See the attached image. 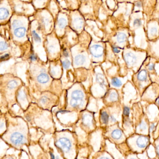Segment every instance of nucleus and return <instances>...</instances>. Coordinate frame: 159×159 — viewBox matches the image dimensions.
<instances>
[{
  "instance_id": "obj_1",
  "label": "nucleus",
  "mask_w": 159,
  "mask_h": 159,
  "mask_svg": "<svg viewBox=\"0 0 159 159\" xmlns=\"http://www.w3.org/2000/svg\"><path fill=\"white\" fill-rule=\"evenodd\" d=\"M159 34V24L154 20L148 24V36L150 40L158 38Z\"/></svg>"
},
{
  "instance_id": "obj_2",
  "label": "nucleus",
  "mask_w": 159,
  "mask_h": 159,
  "mask_svg": "<svg viewBox=\"0 0 159 159\" xmlns=\"http://www.w3.org/2000/svg\"><path fill=\"white\" fill-rule=\"evenodd\" d=\"M141 54V52L137 54V52H134L132 51H128L125 53L124 58L127 64L129 66H134L137 64L140 57H138Z\"/></svg>"
},
{
  "instance_id": "obj_3",
  "label": "nucleus",
  "mask_w": 159,
  "mask_h": 159,
  "mask_svg": "<svg viewBox=\"0 0 159 159\" xmlns=\"http://www.w3.org/2000/svg\"><path fill=\"white\" fill-rule=\"evenodd\" d=\"M10 141L15 146H20L26 143V138L22 133L16 131L11 134Z\"/></svg>"
},
{
  "instance_id": "obj_4",
  "label": "nucleus",
  "mask_w": 159,
  "mask_h": 159,
  "mask_svg": "<svg viewBox=\"0 0 159 159\" xmlns=\"http://www.w3.org/2000/svg\"><path fill=\"white\" fill-rule=\"evenodd\" d=\"M57 145L65 153H68L71 147L70 141L66 138H60L57 142Z\"/></svg>"
},
{
  "instance_id": "obj_5",
  "label": "nucleus",
  "mask_w": 159,
  "mask_h": 159,
  "mask_svg": "<svg viewBox=\"0 0 159 159\" xmlns=\"http://www.w3.org/2000/svg\"><path fill=\"white\" fill-rule=\"evenodd\" d=\"M90 51L93 57L99 58L103 55L104 49L101 45L96 44L91 47Z\"/></svg>"
},
{
  "instance_id": "obj_6",
  "label": "nucleus",
  "mask_w": 159,
  "mask_h": 159,
  "mask_svg": "<svg viewBox=\"0 0 159 159\" xmlns=\"http://www.w3.org/2000/svg\"><path fill=\"white\" fill-rule=\"evenodd\" d=\"M149 139L145 136H139L135 140V145L136 147L139 149H143L148 145Z\"/></svg>"
},
{
  "instance_id": "obj_7",
  "label": "nucleus",
  "mask_w": 159,
  "mask_h": 159,
  "mask_svg": "<svg viewBox=\"0 0 159 159\" xmlns=\"http://www.w3.org/2000/svg\"><path fill=\"white\" fill-rule=\"evenodd\" d=\"M116 39L117 42L120 44H125L127 40V35L124 32H120L117 35Z\"/></svg>"
},
{
  "instance_id": "obj_8",
  "label": "nucleus",
  "mask_w": 159,
  "mask_h": 159,
  "mask_svg": "<svg viewBox=\"0 0 159 159\" xmlns=\"http://www.w3.org/2000/svg\"><path fill=\"white\" fill-rule=\"evenodd\" d=\"M26 32V28L24 27H19L14 30V35L17 38H21L25 36Z\"/></svg>"
},
{
  "instance_id": "obj_9",
  "label": "nucleus",
  "mask_w": 159,
  "mask_h": 159,
  "mask_svg": "<svg viewBox=\"0 0 159 159\" xmlns=\"http://www.w3.org/2000/svg\"><path fill=\"white\" fill-rule=\"evenodd\" d=\"M37 81L41 84H46L49 81V76L47 74L42 73L38 76L37 77Z\"/></svg>"
},
{
  "instance_id": "obj_10",
  "label": "nucleus",
  "mask_w": 159,
  "mask_h": 159,
  "mask_svg": "<svg viewBox=\"0 0 159 159\" xmlns=\"http://www.w3.org/2000/svg\"><path fill=\"white\" fill-rule=\"evenodd\" d=\"M86 61V57L83 55H78L75 58V64L77 66L82 65Z\"/></svg>"
},
{
  "instance_id": "obj_11",
  "label": "nucleus",
  "mask_w": 159,
  "mask_h": 159,
  "mask_svg": "<svg viewBox=\"0 0 159 159\" xmlns=\"http://www.w3.org/2000/svg\"><path fill=\"white\" fill-rule=\"evenodd\" d=\"M137 78L141 82L146 81L148 78L147 71L144 69L141 70L137 75Z\"/></svg>"
},
{
  "instance_id": "obj_12",
  "label": "nucleus",
  "mask_w": 159,
  "mask_h": 159,
  "mask_svg": "<svg viewBox=\"0 0 159 159\" xmlns=\"http://www.w3.org/2000/svg\"><path fill=\"white\" fill-rule=\"evenodd\" d=\"M9 15V12L8 9L6 7L0 8V20L6 19Z\"/></svg>"
},
{
  "instance_id": "obj_13",
  "label": "nucleus",
  "mask_w": 159,
  "mask_h": 159,
  "mask_svg": "<svg viewBox=\"0 0 159 159\" xmlns=\"http://www.w3.org/2000/svg\"><path fill=\"white\" fill-rule=\"evenodd\" d=\"M71 97L72 99L82 100L84 98V94L81 91L77 90L73 91L71 94Z\"/></svg>"
},
{
  "instance_id": "obj_14",
  "label": "nucleus",
  "mask_w": 159,
  "mask_h": 159,
  "mask_svg": "<svg viewBox=\"0 0 159 159\" xmlns=\"http://www.w3.org/2000/svg\"><path fill=\"white\" fill-rule=\"evenodd\" d=\"M142 25V19L141 16H136L134 18L132 21V26L134 28L137 29L141 27Z\"/></svg>"
},
{
  "instance_id": "obj_15",
  "label": "nucleus",
  "mask_w": 159,
  "mask_h": 159,
  "mask_svg": "<svg viewBox=\"0 0 159 159\" xmlns=\"http://www.w3.org/2000/svg\"><path fill=\"white\" fill-rule=\"evenodd\" d=\"M70 104L71 106L73 107L81 106L83 104V101L82 100H76V99H72L70 102Z\"/></svg>"
},
{
  "instance_id": "obj_16",
  "label": "nucleus",
  "mask_w": 159,
  "mask_h": 159,
  "mask_svg": "<svg viewBox=\"0 0 159 159\" xmlns=\"http://www.w3.org/2000/svg\"><path fill=\"white\" fill-rule=\"evenodd\" d=\"M122 133L120 130L116 129L113 131L111 133V136L116 140H119L121 138Z\"/></svg>"
},
{
  "instance_id": "obj_17",
  "label": "nucleus",
  "mask_w": 159,
  "mask_h": 159,
  "mask_svg": "<svg viewBox=\"0 0 159 159\" xmlns=\"http://www.w3.org/2000/svg\"><path fill=\"white\" fill-rule=\"evenodd\" d=\"M74 24L75 27L76 29H80L83 26V20L82 19L80 18V17L76 18L74 21Z\"/></svg>"
},
{
  "instance_id": "obj_18",
  "label": "nucleus",
  "mask_w": 159,
  "mask_h": 159,
  "mask_svg": "<svg viewBox=\"0 0 159 159\" xmlns=\"http://www.w3.org/2000/svg\"><path fill=\"white\" fill-rule=\"evenodd\" d=\"M67 25V20L64 17H61L59 19L58 26L60 29H63Z\"/></svg>"
},
{
  "instance_id": "obj_19",
  "label": "nucleus",
  "mask_w": 159,
  "mask_h": 159,
  "mask_svg": "<svg viewBox=\"0 0 159 159\" xmlns=\"http://www.w3.org/2000/svg\"><path fill=\"white\" fill-rule=\"evenodd\" d=\"M96 80L102 87H103L105 84V80L102 74L99 73L97 75V76H96Z\"/></svg>"
},
{
  "instance_id": "obj_20",
  "label": "nucleus",
  "mask_w": 159,
  "mask_h": 159,
  "mask_svg": "<svg viewBox=\"0 0 159 159\" xmlns=\"http://www.w3.org/2000/svg\"><path fill=\"white\" fill-rule=\"evenodd\" d=\"M92 119L91 116L90 115H85L83 117V122L85 125H90L92 122Z\"/></svg>"
},
{
  "instance_id": "obj_21",
  "label": "nucleus",
  "mask_w": 159,
  "mask_h": 159,
  "mask_svg": "<svg viewBox=\"0 0 159 159\" xmlns=\"http://www.w3.org/2000/svg\"><path fill=\"white\" fill-rule=\"evenodd\" d=\"M111 83L113 86L116 87H120L122 86V82L116 77H114L112 79Z\"/></svg>"
},
{
  "instance_id": "obj_22",
  "label": "nucleus",
  "mask_w": 159,
  "mask_h": 159,
  "mask_svg": "<svg viewBox=\"0 0 159 159\" xmlns=\"http://www.w3.org/2000/svg\"><path fill=\"white\" fill-rule=\"evenodd\" d=\"M101 118H102V121L103 123L105 124H107L108 123V119H109V117L107 113L105 112H103L101 114Z\"/></svg>"
},
{
  "instance_id": "obj_23",
  "label": "nucleus",
  "mask_w": 159,
  "mask_h": 159,
  "mask_svg": "<svg viewBox=\"0 0 159 159\" xmlns=\"http://www.w3.org/2000/svg\"><path fill=\"white\" fill-rule=\"evenodd\" d=\"M154 14H153L154 16V19L155 20L157 21L159 24V3L157 5H156V9L155 11H154Z\"/></svg>"
},
{
  "instance_id": "obj_24",
  "label": "nucleus",
  "mask_w": 159,
  "mask_h": 159,
  "mask_svg": "<svg viewBox=\"0 0 159 159\" xmlns=\"http://www.w3.org/2000/svg\"><path fill=\"white\" fill-rule=\"evenodd\" d=\"M18 83L17 81L14 80H11L8 82V84H7V87L10 89H13L15 88L18 86Z\"/></svg>"
},
{
  "instance_id": "obj_25",
  "label": "nucleus",
  "mask_w": 159,
  "mask_h": 159,
  "mask_svg": "<svg viewBox=\"0 0 159 159\" xmlns=\"http://www.w3.org/2000/svg\"><path fill=\"white\" fill-rule=\"evenodd\" d=\"M32 35L33 37L34 41L36 43H41L42 42V39L41 37L39 36V35L34 30L32 31Z\"/></svg>"
},
{
  "instance_id": "obj_26",
  "label": "nucleus",
  "mask_w": 159,
  "mask_h": 159,
  "mask_svg": "<svg viewBox=\"0 0 159 159\" xmlns=\"http://www.w3.org/2000/svg\"><path fill=\"white\" fill-rule=\"evenodd\" d=\"M118 99V94L116 92H112L110 94L109 99L111 101H117Z\"/></svg>"
},
{
  "instance_id": "obj_27",
  "label": "nucleus",
  "mask_w": 159,
  "mask_h": 159,
  "mask_svg": "<svg viewBox=\"0 0 159 159\" xmlns=\"http://www.w3.org/2000/svg\"><path fill=\"white\" fill-rule=\"evenodd\" d=\"M147 129V125L145 121H142L139 125V130L141 131H145Z\"/></svg>"
},
{
  "instance_id": "obj_28",
  "label": "nucleus",
  "mask_w": 159,
  "mask_h": 159,
  "mask_svg": "<svg viewBox=\"0 0 159 159\" xmlns=\"http://www.w3.org/2000/svg\"><path fill=\"white\" fill-rule=\"evenodd\" d=\"M8 48V46L5 42L1 41L0 42V51H4Z\"/></svg>"
},
{
  "instance_id": "obj_29",
  "label": "nucleus",
  "mask_w": 159,
  "mask_h": 159,
  "mask_svg": "<svg viewBox=\"0 0 159 159\" xmlns=\"http://www.w3.org/2000/svg\"><path fill=\"white\" fill-rule=\"evenodd\" d=\"M71 62L70 60L67 59L62 62V65L65 69H68L70 66Z\"/></svg>"
},
{
  "instance_id": "obj_30",
  "label": "nucleus",
  "mask_w": 159,
  "mask_h": 159,
  "mask_svg": "<svg viewBox=\"0 0 159 159\" xmlns=\"http://www.w3.org/2000/svg\"><path fill=\"white\" fill-rule=\"evenodd\" d=\"M130 113V109L128 107H124V111H123V114H124V115L126 116H128L129 115Z\"/></svg>"
},
{
  "instance_id": "obj_31",
  "label": "nucleus",
  "mask_w": 159,
  "mask_h": 159,
  "mask_svg": "<svg viewBox=\"0 0 159 159\" xmlns=\"http://www.w3.org/2000/svg\"><path fill=\"white\" fill-rule=\"evenodd\" d=\"M12 25L14 28H16L17 26H20V21L18 20H14L12 23Z\"/></svg>"
},
{
  "instance_id": "obj_32",
  "label": "nucleus",
  "mask_w": 159,
  "mask_h": 159,
  "mask_svg": "<svg viewBox=\"0 0 159 159\" xmlns=\"http://www.w3.org/2000/svg\"><path fill=\"white\" fill-rule=\"evenodd\" d=\"M8 58H9V55H8V54H5V55L2 56V57L0 58V60H5L7 59Z\"/></svg>"
},
{
  "instance_id": "obj_33",
  "label": "nucleus",
  "mask_w": 159,
  "mask_h": 159,
  "mask_svg": "<svg viewBox=\"0 0 159 159\" xmlns=\"http://www.w3.org/2000/svg\"><path fill=\"white\" fill-rule=\"evenodd\" d=\"M48 100V99L47 97H45V96L42 97L41 100V103L43 104L46 103L47 102Z\"/></svg>"
},
{
  "instance_id": "obj_34",
  "label": "nucleus",
  "mask_w": 159,
  "mask_h": 159,
  "mask_svg": "<svg viewBox=\"0 0 159 159\" xmlns=\"http://www.w3.org/2000/svg\"><path fill=\"white\" fill-rule=\"evenodd\" d=\"M155 68V64L154 63H150L148 66V69L149 71H153Z\"/></svg>"
},
{
  "instance_id": "obj_35",
  "label": "nucleus",
  "mask_w": 159,
  "mask_h": 159,
  "mask_svg": "<svg viewBox=\"0 0 159 159\" xmlns=\"http://www.w3.org/2000/svg\"><path fill=\"white\" fill-rule=\"evenodd\" d=\"M30 59L31 60L33 61H34L37 59V57H36V56L34 55V54H32V55H31L30 57Z\"/></svg>"
},
{
  "instance_id": "obj_36",
  "label": "nucleus",
  "mask_w": 159,
  "mask_h": 159,
  "mask_svg": "<svg viewBox=\"0 0 159 159\" xmlns=\"http://www.w3.org/2000/svg\"><path fill=\"white\" fill-rule=\"evenodd\" d=\"M113 50L115 53H118L120 52V50L118 48L116 47H113Z\"/></svg>"
},
{
  "instance_id": "obj_37",
  "label": "nucleus",
  "mask_w": 159,
  "mask_h": 159,
  "mask_svg": "<svg viewBox=\"0 0 159 159\" xmlns=\"http://www.w3.org/2000/svg\"><path fill=\"white\" fill-rule=\"evenodd\" d=\"M63 55H64V57H66V58H67V57H69V52H68V51H67V50H66V49H64V50H63Z\"/></svg>"
},
{
  "instance_id": "obj_38",
  "label": "nucleus",
  "mask_w": 159,
  "mask_h": 159,
  "mask_svg": "<svg viewBox=\"0 0 159 159\" xmlns=\"http://www.w3.org/2000/svg\"><path fill=\"white\" fill-rule=\"evenodd\" d=\"M155 124H152V125H151V126H150V131L151 132H152V131H153V130H154V129H155Z\"/></svg>"
},
{
  "instance_id": "obj_39",
  "label": "nucleus",
  "mask_w": 159,
  "mask_h": 159,
  "mask_svg": "<svg viewBox=\"0 0 159 159\" xmlns=\"http://www.w3.org/2000/svg\"><path fill=\"white\" fill-rule=\"evenodd\" d=\"M110 119L112 122H115V121H116V119L115 118L114 116H110Z\"/></svg>"
},
{
  "instance_id": "obj_40",
  "label": "nucleus",
  "mask_w": 159,
  "mask_h": 159,
  "mask_svg": "<svg viewBox=\"0 0 159 159\" xmlns=\"http://www.w3.org/2000/svg\"><path fill=\"white\" fill-rule=\"evenodd\" d=\"M156 149H157V153L158 156L159 157V144H157V147H156Z\"/></svg>"
},
{
  "instance_id": "obj_41",
  "label": "nucleus",
  "mask_w": 159,
  "mask_h": 159,
  "mask_svg": "<svg viewBox=\"0 0 159 159\" xmlns=\"http://www.w3.org/2000/svg\"><path fill=\"white\" fill-rule=\"evenodd\" d=\"M4 127V123L0 122V129H2Z\"/></svg>"
},
{
  "instance_id": "obj_42",
  "label": "nucleus",
  "mask_w": 159,
  "mask_h": 159,
  "mask_svg": "<svg viewBox=\"0 0 159 159\" xmlns=\"http://www.w3.org/2000/svg\"><path fill=\"white\" fill-rule=\"evenodd\" d=\"M50 155H51V158H52V159H55V156H54V154H52V153H50Z\"/></svg>"
},
{
  "instance_id": "obj_43",
  "label": "nucleus",
  "mask_w": 159,
  "mask_h": 159,
  "mask_svg": "<svg viewBox=\"0 0 159 159\" xmlns=\"http://www.w3.org/2000/svg\"><path fill=\"white\" fill-rule=\"evenodd\" d=\"M158 104L159 105V99L158 100Z\"/></svg>"
}]
</instances>
